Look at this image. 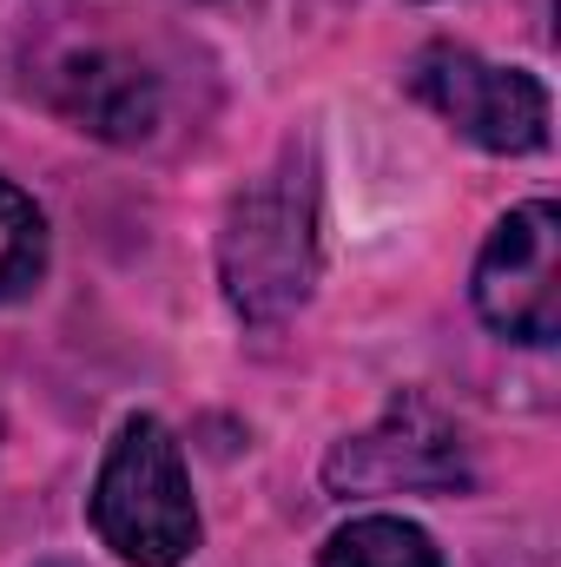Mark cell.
I'll list each match as a JSON object with an SVG mask.
<instances>
[{"label":"cell","mask_w":561,"mask_h":567,"mask_svg":"<svg viewBox=\"0 0 561 567\" xmlns=\"http://www.w3.org/2000/svg\"><path fill=\"white\" fill-rule=\"evenodd\" d=\"M317 178L290 152L278 172L252 178L218 231V278L245 323H284L317 290Z\"/></svg>","instance_id":"1"},{"label":"cell","mask_w":561,"mask_h":567,"mask_svg":"<svg viewBox=\"0 0 561 567\" xmlns=\"http://www.w3.org/2000/svg\"><path fill=\"white\" fill-rule=\"evenodd\" d=\"M86 515H93V535L126 567H178L198 548L192 475H185V455L159 416L120 423L106 462H100Z\"/></svg>","instance_id":"2"},{"label":"cell","mask_w":561,"mask_h":567,"mask_svg":"<svg viewBox=\"0 0 561 567\" xmlns=\"http://www.w3.org/2000/svg\"><path fill=\"white\" fill-rule=\"evenodd\" d=\"M330 495H456L469 488V449L422 390L390 396L370 429L344 435L324 462Z\"/></svg>","instance_id":"3"},{"label":"cell","mask_w":561,"mask_h":567,"mask_svg":"<svg viewBox=\"0 0 561 567\" xmlns=\"http://www.w3.org/2000/svg\"><path fill=\"white\" fill-rule=\"evenodd\" d=\"M410 93L482 152H542L549 145V86L522 66H496L469 47L436 40L410 60Z\"/></svg>","instance_id":"4"},{"label":"cell","mask_w":561,"mask_h":567,"mask_svg":"<svg viewBox=\"0 0 561 567\" xmlns=\"http://www.w3.org/2000/svg\"><path fill=\"white\" fill-rule=\"evenodd\" d=\"M469 297H476V317L509 343L542 350L561 337V212L549 198L509 212L489 231Z\"/></svg>","instance_id":"5"},{"label":"cell","mask_w":561,"mask_h":567,"mask_svg":"<svg viewBox=\"0 0 561 567\" xmlns=\"http://www.w3.org/2000/svg\"><path fill=\"white\" fill-rule=\"evenodd\" d=\"M47 100H53L60 120H73L80 133L113 140V145H140L159 126V80L140 60L106 53V47L67 53L53 66V80H47Z\"/></svg>","instance_id":"6"},{"label":"cell","mask_w":561,"mask_h":567,"mask_svg":"<svg viewBox=\"0 0 561 567\" xmlns=\"http://www.w3.org/2000/svg\"><path fill=\"white\" fill-rule=\"evenodd\" d=\"M317 567H442V555L404 515H357L324 542Z\"/></svg>","instance_id":"7"},{"label":"cell","mask_w":561,"mask_h":567,"mask_svg":"<svg viewBox=\"0 0 561 567\" xmlns=\"http://www.w3.org/2000/svg\"><path fill=\"white\" fill-rule=\"evenodd\" d=\"M40 278H47V218L13 178H0V303L27 297Z\"/></svg>","instance_id":"8"}]
</instances>
